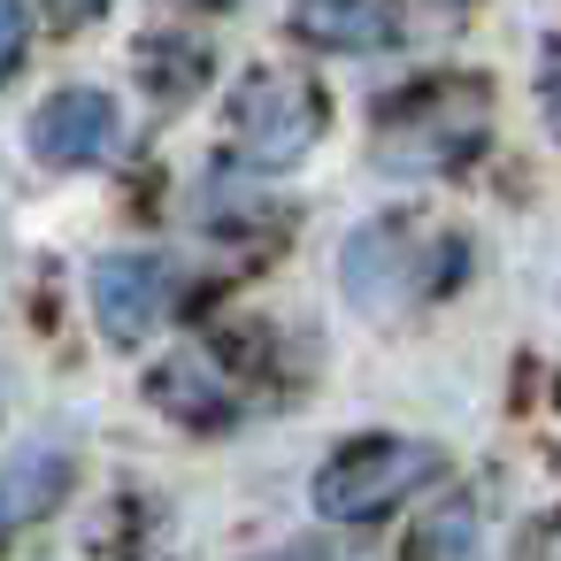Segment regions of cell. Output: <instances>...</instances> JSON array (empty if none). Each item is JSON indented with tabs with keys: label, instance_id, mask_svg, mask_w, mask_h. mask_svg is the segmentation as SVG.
I'll list each match as a JSON object with an SVG mask.
<instances>
[{
	"label": "cell",
	"instance_id": "obj_1",
	"mask_svg": "<svg viewBox=\"0 0 561 561\" xmlns=\"http://www.w3.org/2000/svg\"><path fill=\"white\" fill-rule=\"evenodd\" d=\"M484 124H492L484 78H423L377 108V162L400 178L461 170L484 147Z\"/></svg>",
	"mask_w": 561,
	"mask_h": 561
},
{
	"label": "cell",
	"instance_id": "obj_2",
	"mask_svg": "<svg viewBox=\"0 0 561 561\" xmlns=\"http://www.w3.org/2000/svg\"><path fill=\"white\" fill-rule=\"evenodd\" d=\"M461 277V239L454 231H431L423 216H377L346 239V300L392 316V308H415L431 293H446Z\"/></svg>",
	"mask_w": 561,
	"mask_h": 561
},
{
	"label": "cell",
	"instance_id": "obj_3",
	"mask_svg": "<svg viewBox=\"0 0 561 561\" xmlns=\"http://www.w3.org/2000/svg\"><path fill=\"white\" fill-rule=\"evenodd\" d=\"M431 477H438V446L423 438H346L316 469V507L331 523H377L392 500H408Z\"/></svg>",
	"mask_w": 561,
	"mask_h": 561
},
{
	"label": "cell",
	"instance_id": "obj_4",
	"mask_svg": "<svg viewBox=\"0 0 561 561\" xmlns=\"http://www.w3.org/2000/svg\"><path fill=\"white\" fill-rule=\"evenodd\" d=\"M231 131L254 170H293L323 139V93L293 70H254L231 101Z\"/></svg>",
	"mask_w": 561,
	"mask_h": 561
},
{
	"label": "cell",
	"instance_id": "obj_5",
	"mask_svg": "<svg viewBox=\"0 0 561 561\" xmlns=\"http://www.w3.org/2000/svg\"><path fill=\"white\" fill-rule=\"evenodd\" d=\"M116 139H124V116H116V101L93 93V85L47 93L39 116H32V154H39L47 170H93V162L116 154Z\"/></svg>",
	"mask_w": 561,
	"mask_h": 561
},
{
	"label": "cell",
	"instance_id": "obj_6",
	"mask_svg": "<svg viewBox=\"0 0 561 561\" xmlns=\"http://www.w3.org/2000/svg\"><path fill=\"white\" fill-rule=\"evenodd\" d=\"M93 316L116 346H139L170 316V270L154 254H101L93 262Z\"/></svg>",
	"mask_w": 561,
	"mask_h": 561
},
{
	"label": "cell",
	"instance_id": "obj_7",
	"mask_svg": "<svg viewBox=\"0 0 561 561\" xmlns=\"http://www.w3.org/2000/svg\"><path fill=\"white\" fill-rule=\"evenodd\" d=\"M293 32H300L308 47L369 55V47H392V39H400V9H392V0H300V9H293Z\"/></svg>",
	"mask_w": 561,
	"mask_h": 561
},
{
	"label": "cell",
	"instance_id": "obj_8",
	"mask_svg": "<svg viewBox=\"0 0 561 561\" xmlns=\"http://www.w3.org/2000/svg\"><path fill=\"white\" fill-rule=\"evenodd\" d=\"M408 561H484V553H477V507H469V500L431 507V515L415 523V538H408Z\"/></svg>",
	"mask_w": 561,
	"mask_h": 561
},
{
	"label": "cell",
	"instance_id": "obj_9",
	"mask_svg": "<svg viewBox=\"0 0 561 561\" xmlns=\"http://www.w3.org/2000/svg\"><path fill=\"white\" fill-rule=\"evenodd\" d=\"M154 400H162L178 423H201V431L231 423V400H224V392H208V385H201V369H185V362L154 369Z\"/></svg>",
	"mask_w": 561,
	"mask_h": 561
},
{
	"label": "cell",
	"instance_id": "obj_10",
	"mask_svg": "<svg viewBox=\"0 0 561 561\" xmlns=\"http://www.w3.org/2000/svg\"><path fill=\"white\" fill-rule=\"evenodd\" d=\"M24 39H32V16H24V0H0V78L16 70Z\"/></svg>",
	"mask_w": 561,
	"mask_h": 561
},
{
	"label": "cell",
	"instance_id": "obj_11",
	"mask_svg": "<svg viewBox=\"0 0 561 561\" xmlns=\"http://www.w3.org/2000/svg\"><path fill=\"white\" fill-rule=\"evenodd\" d=\"M538 101H546V124H553V139H561V47L546 55V78H538Z\"/></svg>",
	"mask_w": 561,
	"mask_h": 561
},
{
	"label": "cell",
	"instance_id": "obj_12",
	"mask_svg": "<svg viewBox=\"0 0 561 561\" xmlns=\"http://www.w3.org/2000/svg\"><path fill=\"white\" fill-rule=\"evenodd\" d=\"M47 9H55L62 24H85V16H101V9H108V0H47Z\"/></svg>",
	"mask_w": 561,
	"mask_h": 561
},
{
	"label": "cell",
	"instance_id": "obj_13",
	"mask_svg": "<svg viewBox=\"0 0 561 561\" xmlns=\"http://www.w3.org/2000/svg\"><path fill=\"white\" fill-rule=\"evenodd\" d=\"M546 561H561V515H553V530H546Z\"/></svg>",
	"mask_w": 561,
	"mask_h": 561
},
{
	"label": "cell",
	"instance_id": "obj_14",
	"mask_svg": "<svg viewBox=\"0 0 561 561\" xmlns=\"http://www.w3.org/2000/svg\"><path fill=\"white\" fill-rule=\"evenodd\" d=\"M438 9H469V0H438Z\"/></svg>",
	"mask_w": 561,
	"mask_h": 561
}]
</instances>
